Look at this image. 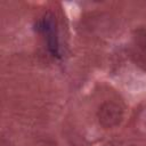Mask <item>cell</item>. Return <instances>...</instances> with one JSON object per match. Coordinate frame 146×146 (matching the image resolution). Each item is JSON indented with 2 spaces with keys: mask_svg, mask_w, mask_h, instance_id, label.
Masks as SVG:
<instances>
[{
  "mask_svg": "<svg viewBox=\"0 0 146 146\" xmlns=\"http://www.w3.org/2000/svg\"><path fill=\"white\" fill-rule=\"evenodd\" d=\"M97 119L102 127L106 129L114 128L119 125L123 119V108L115 102H104L97 111Z\"/></svg>",
  "mask_w": 146,
  "mask_h": 146,
  "instance_id": "1",
  "label": "cell"
},
{
  "mask_svg": "<svg viewBox=\"0 0 146 146\" xmlns=\"http://www.w3.org/2000/svg\"><path fill=\"white\" fill-rule=\"evenodd\" d=\"M47 39V44L49 51L56 56L59 57V41H58V32H57V23L54 14L47 13L41 21L39 22V27H38Z\"/></svg>",
  "mask_w": 146,
  "mask_h": 146,
  "instance_id": "2",
  "label": "cell"
},
{
  "mask_svg": "<svg viewBox=\"0 0 146 146\" xmlns=\"http://www.w3.org/2000/svg\"><path fill=\"white\" fill-rule=\"evenodd\" d=\"M104 146H133V145L130 143H127V141H122V140H113V141L107 143Z\"/></svg>",
  "mask_w": 146,
  "mask_h": 146,
  "instance_id": "3",
  "label": "cell"
},
{
  "mask_svg": "<svg viewBox=\"0 0 146 146\" xmlns=\"http://www.w3.org/2000/svg\"><path fill=\"white\" fill-rule=\"evenodd\" d=\"M139 124L141 127V129L144 131H146V110L141 113V115L139 116Z\"/></svg>",
  "mask_w": 146,
  "mask_h": 146,
  "instance_id": "4",
  "label": "cell"
}]
</instances>
